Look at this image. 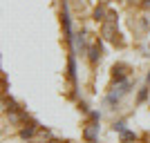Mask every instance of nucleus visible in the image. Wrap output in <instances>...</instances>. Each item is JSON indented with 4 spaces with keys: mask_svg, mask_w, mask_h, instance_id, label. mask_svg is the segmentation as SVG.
Returning a JSON list of instances; mask_svg holds the SVG:
<instances>
[{
    "mask_svg": "<svg viewBox=\"0 0 150 143\" xmlns=\"http://www.w3.org/2000/svg\"><path fill=\"white\" fill-rule=\"evenodd\" d=\"M36 132H38V125L31 123V125H27V128H20V137L27 141V139H34V134H36Z\"/></svg>",
    "mask_w": 150,
    "mask_h": 143,
    "instance_id": "f257e3e1",
    "label": "nucleus"
},
{
    "mask_svg": "<svg viewBox=\"0 0 150 143\" xmlns=\"http://www.w3.org/2000/svg\"><path fill=\"white\" fill-rule=\"evenodd\" d=\"M103 36H105L108 40H117V29H114V25H112V23L103 25Z\"/></svg>",
    "mask_w": 150,
    "mask_h": 143,
    "instance_id": "f03ea898",
    "label": "nucleus"
},
{
    "mask_svg": "<svg viewBox=\"0 0 150 143\" xmlns=\"http://www.w3.org/2000/svg\"><path fill=\"white\" fill-rule=\"evenodd\" d=\"M96 132H99V125H88L85 128V139L88 141H96Z\"/></svg>",
    "mask_w": 150,
    "mask_h": 143,
    "instance_id": "7ed1b4c3",
    "label": "nucleus"
},
{
    "mask_svg": "<svg viewBox=\"0 0 150 143\" xmlns=\"http://www.w3.org/2000/svg\"><path fill=\"white\" fill-rule=\"evenodd\" d=\"M125 69H128V67H125V65H117V67H114V81H123V78H125Z\"/></svg>",
    "mask_w": 150,
    "mask_h": 143,
    "instance_id": "20e7f679",
    "label": "nucleus"
},
{
    "mask_svg": "<svg viewBox=\"0 0 150 143\" xmlns=\"http://www.w3.org/2000/svg\"><path fill=\"white\" fill-rule=\"evenodd\" d=\"M99 58H101V47H99V45L90 47V61H92V63H96Z\"/></svg>",
    "mask_w": 150,
    "mask_h": 143,
    "instance_id": "39448f33",
    "label": "nucleus"
},
{
    "mask_svg": "<svg viewBox=\"0 0 150 143\" xmlns=\"http://www.w3.org/2000/svg\"><path fill=\"white\" fill-rule=\"evenodd\" d=\"M103 16H105L103 9H96V11H94V18H96V20H103Z\"/></svg>",
    "mask_w": 150,
    "mask_h": 143,
    "instance_id": "423d86ee",
    "label": "nucleus"
},
{
    "mask_svg": "<svg viewBox=\"0 0 150 143\" xmlns=\"http://www.w3.org/2000/svg\"><path fill=\"white\" fill-rule=\"evenodd\" d=\"M141 5H144V9H150V0H144Z\"/></svg>",
    "mask_w": 150,
    "mask_h": 143,
    "instance_id": "0eeeda50",
    "label": "nucleus"
},
{
    "mask_svg": "<svg viewBox=\"0 0 150 143\" xmlns=\"http://www.w3.org/2000/svg\"><path fill=\"white\" fill-rule=\"evenodd\" d=\"M31 143H43V141H31Z\"/></svg>",
    "mask_w": 150,
    "mask_h": 143,
    "instance_id": "6e6552de",
    "label": "nucleus"
},
{
    "mask_svg": "<svg viewBox=\"0 0 150 143\" xmlns=\"http://www.w3.org/2000/svg\"><path fill=\"white\" fill-rule=\"evenodd\" d=\"M50 143H61V141H50Z\"/></svg>",
    "mask_w": 150,
    "mask_h": 143,
    "instance_id": "1a4fd4ad",
    "label": "nucleus"
}]
</instances>
